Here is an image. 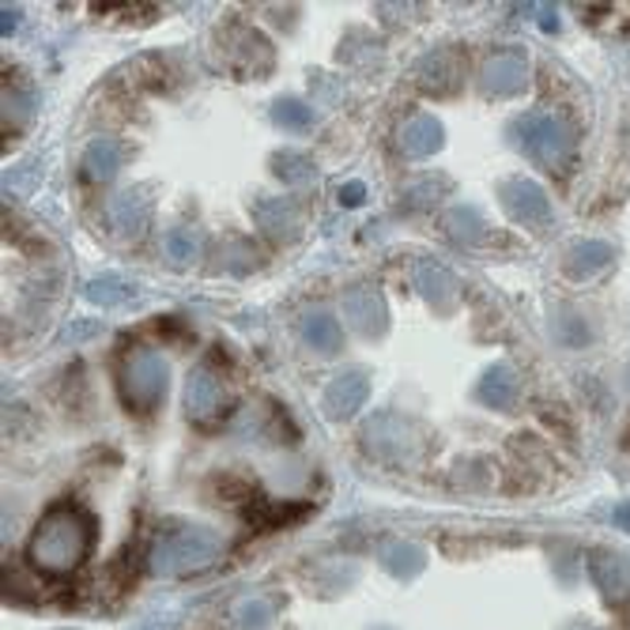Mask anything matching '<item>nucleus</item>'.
<instances>
[{"label": "nucleus", "mask_w": 630, "mask_h": 630, "mask_svg": "<svg viewBox=\"0 0 630 630\" xmlns=\"http://www.w3.org/2000/svg\"><path fill=\"white\" fill-rule=\"evenodd\" d=\"M95 544V521L87 510L72 502H61L38 521V529L31 533L27 559L38 574L46 578H69L84 567V559L92 555Z\"/></svg>", "instance_id": "f257e3e1"}, {"label": "nucleus", "mask_w": 630, "mask_h": 630, "mask_svg": "<svg viewBox=\"0 0 630 630\" xmlns=\"http://www.w3.org/2000/svg\"><path fill=\"white\" fill-rule=\"evenodd\" d=\"M219 552H223V544L211 529L178 521V525L159 529L152 552H147V570L155 578L196 574V570H208L219 559Z\"/></svg>", "instance_id": "f03ea898"}, {"label": "nucleus", "mask_w": 630, "mask_h": 630, "mask_svg": "<svg viewBox=\"0 0 630 630\" xmlns=\"http://www.w3.org/2000/svg\"><path fill=\"white\" fill-rule=\"evenodd\" d=\"M121 397L133 412H152L162 404L170 386V363L155 348H133L121 359Z\"/></svg>", "instance_id": "7ed1b4c3"}, {"label": "nucleus", "mask_w": 630, "mask_h": 630, "mask_svg": "<svg viewBox=\"0 0 630 630\" xmlns=\"http://www.w3.org/2000/svg\"><path fill=\"white\" fill-rule=\"evenodd\" d=\"M363 449L381 464H412L420 457V431L397 412H374L363 423Z\"/></svg>", "instance_id": "20e7f679"}, {"label": "nucleus", "mask_w": 630, "mask_h": 630, "mask_svg": "<svg viewBox=\"0 0 630 630\" xmlns=\"http://www.w3.org/2000/svg\"><path fill=\"white\" fill-rule=\"evenodd\" d=\"M513 141L540 167H555L574 152V129L555 113H525L513 125Z\"/></svg>", "instance_id": "39448f33"}, {"label": "nucleus", "mask_w": 630, "mask_h": 630, "mask_svg": "<svg viewBox=\"0 0 630 630\" xmlns=\"http://www.w3.org/2000/svg\"><path fill=\"white\" fill-rule=\"evenodd\" d=\"M498 201H502L506 216L518 219L521 227L540 231V227L552 223V196H547L544 185L533 182V178H510V182H502Z\"/></svg>", "instance_id": "423d86ee"}, {"label": "nucleus", "mask_w": 630, "mask_h": 630, "mask_svg": "<svg viewBox=\"0 0 630 630\" xmlns=\"http://www.w3.org/2000/svg\"><path fill=\"white\" fill-rule=\"evenodd\" d=\"M340 310H343V317H348V325L355 332H363V337H371V340L386 337L389 310H386V299H381L378 288H371V283H355V288L343 291Z\"/></svg>", "instance_id": "0eeeda50"}, {"label": "nucleus", "mask_w": 630, "mask_h": 630, "mask_svg": "<svg viewBox=\"0 0 630 630\" xmlns=\"http://www.w3.org/2000/svg\"><path fill=\"white\" fill-rule=\"evenodd\" d=\"M152 219V190L133 185V190H118L106 201V223L118 239H136Z\"/></svg>", "instance_id": "6e6552de"}, {"label": "nucleus", "mask_w": 630, "mask_h": 630, "mask_svg": "<svg viewBox=\"0 0 630 630\" xmlns=\"http://www.w3.org/2000/svg\"><path fill=\"white\" fill-rule=\"evenodd\" d=\"M585 567H589L593 585L601 589L604 601H608L611 608H623V604L630 601V562L623 559V555L611 552V547H596V552H589Z\"/></svg>", "instance_id": "1a4fd4ad"}, {"label": "nucleus", "mask_w": 630, "mask_h": 630, "mask_svg": "<svg viewBox=\"0 0 630 630\" xmlns=\"http://www.w3.org/2000/svg\"><path fill=\"white\" fill-rule=\"evenodd\" d=\"M480 84H484L487 95L510 98L518 92H525L529 84V57L521 49H498L495 57H487L484 72H480Z\"/></svg>", "instance_id": "9d476101"}, {"label": "nucleus", "mask_w": 630, "mask_h": 630, "mask_svg": "<svg viewBox=\"0 0 630 630\" xmlns=\"http://www.w3.org/2000/svg\"><path fill=\"white\" fill-rule=\"evenodd\" d=\"M325 412L329 420H351L359 408L371 400V374L366 371H343L325 386Z\"/></svg>", "instance_id": "9b49d317"}, {"label": "nucleus", "mask_w": 630, "mask_h": 630, "mask_svg": "<svg viewBox=\"0 0 630 630\" xmlns=\"http://www.w3.org/2000/svg\"><path fill=\"white\" fill-rule=\"evenodd\" d=\"M219 404H223V381H219V374L208 363L193 366L190 378H185V415L193 423H208L219 412Z\"/></svg>", "instance_id": "f8f14e48"}, {"label": "nucleus", "mask_w": 630, "mask_h": 630, "mask_svg": "<svg viewBox=\"0 0 630 630\" xmlns=\"http://www.w3.org/2000/svg\"><path fill=\"white\" fill-rule=\"evenodd\" d=\"M253 216H257V227L268 239L288 242L302 227V204L294 196H265V201H257Z\"/></svg>", "instance_id": "ddd939ff"}, {"label": "nucleus", "mask_w": 630, "mask_h": 630, "mask_svg": "<svg viewBox=\"0 0 630 630\" xmlns=\"http://www.w3.org/2000/svg\"><path fill=\"white\" fill-rule=\"evenodd\" d=\"M441 144H446V129H441V121L431 118V113H412V118L400 125V147H404V155H412V159H431L435 152H441Z\"/></svg>", "instance_id": "4468645a"}, {"label": "nucleus", "mask_w": 630, "mask_h": 630, "mask_svg": "<svg viewBox=\"0 0 630 630\" xmlns=\"http://www.w3.org/2000/svg\"><path fill=\"white\" fill-rule=\"evenodd\" d=\"M611 261H616V250H611V242L585 239V242H574L567 250L562 272H567L570 280H593V276H601L604 268H611Z\"/></svg>", "instance_id": "2eb2a0df"}, {"label": "nucleus", "mask_w": 630, "mask_h": 630, "mask_svg": "<svg viewBox=\"0 0 630 630\" xmlns=\"http://www.w3.org/2000/svg\"><path fill=\"white\" fill-rule=\"evenodd\" d=\"M518 392H521L518 374H513L506 363H495V366H487L484 378H480L476 400H480L484 408H495V412H510L513 400H518Z\"/></svg>", "instance_id": "dca6fc26"}, {"label": "nucleus", "mask_w": 630, "mask_h": 630, "mask_svg": "<svg viewBox=\"0 0 630 630\" xmlns=\"http://www.w3.org/2000/svg\"><path fill=\"white\" fill-rule=\"evenodd\" d=\"M415 291H420L435 310H453V302H457L453 272H449L446 265H438V261H420V265H415Z\"/></svg>", "instance_id": "f3484780"}, {"label": "nucleus", "mask_w": 630, "mask_h": 630, "mask_svg": "<svg viewBox=\"0 0 630 630\" xmlns=\"http://www.w3.org/2000/svg\"><path fill=\"white\" fill-rule=\"evenodd\" d=\"M121 162H125V147L113 141V136H98V141L87 144V152H84V174L92 178V182L106 185L118 178Z\"/></svg>", "instance_id": "a211bd4d"}, {"label": "nucleus", "mask_w": 630, "mask_h": 630, "mask_svg": "<svg viewBox=\"0 0 630 630\" xmlns=\"http://www.w3.org/2000/svg\"><path fill=\"white\" fill-rule=\"evenodd\" d=\"M415 80H420L423 92H449V87L457 84V57L453 49H435V53H427L420 64H415Z\"/></svg>", "instance_id": "6ab92c4d"}, {"label": "nucleus", "mask_w": 630, "mask_h": 630, "mask_svg": "<svg viewBox=\"0 0 630 630\" xmlns=\"http://www.w3.org/2000/svg\"><path fill=\"white\" fill-rule=\"evenodd\" d=\"M302 340H306L314 351H322V355H332V351H340V343H343L340 322L329 314V310H314V314L302 317Z\"/></svg>", "instance_id": "aec40b11"}, {"label": "nucleus", "mask_w": 630, "mask_h": 630, "mask_svg": "<svg viewBox=\"0 0 630 630\" xmlns=\"http://www.w3.org/2000/svg\"><path fill=\"white\" fill-rule=\"evenodd\" d=\"M272 174L280 178L283 185H291V190H302V185H314L317 178H322V170H317V162L302 152H276Z\"/></svg>", "instance_id": "412c9836"}, {"label": "nucleus", "mask_w": 630, "mask_h": 630, "mask_svg": "<svg viewBox=\"0 0 630 630\" xmlns=\"http://www.w3.org/2000/svg\"><path fill=\"white\" fill-rule=\"evenodd\" d=\"M381 562H386V570H389L392 578L408 582V578L423 574V567H427V555H423V547L408 544V540H392V544H386V552H381Z\"/></svg>", "instance_id": "4be33fe9"}, {"label": "nucleus", "mask_w": 630, "mask_h": 630, "mask_svg": "<svg viewBox=\"0 0 630 630\" xmlns=\"http://www.w3.org/2000/svg\"><path fill=\"white\" fill-rule=\"evenodd\" d=\"M446 234L453 242L461 245H480L487 234V219L480 216V208H472V204H461V208H453L446 216Z\"/></svg>", "instance_id": "5701e85b"}, {"label": "nucleus", "mask_w": 630, "mask_h": 630, "mask_svg": "<svg viewBox=\"0 0 630 630\" xmlns=\"http://www.w3.org/2000/svg\"><path fill=\"white\" fill-rule=\"evenodd\" d=\"M162 253H167V261H170V265H178V268L193 265V261L201 257V231L190 227V223L170 227L167 239H162Z\"/></svg>", "instance_id": "b1692460"}, {"label": "nucleus", "mask_w": 630, "mask_h": 630, "mask_svg": "<svg viewBox=\"0 0 630 630\" xmlns=\"http://www.w3.org/2000/svg\"><path fill=\"white\" fill-rule=\"evenodd\" d=\"M272 121L280 129H288V133H306V129L317 121V113H314V106L302 102V98L283 95V98H276V102H272Z\"/></svg>", "instance_id": "393cba45"}, {"label": "nucleus", "mask_w": 630, "mask_h": 630, "mask_svg": "<svg viewBox=\"0 0 630 630\" xmlns=\"http://www.w3.org/2000/svg\"><path fill=\"white\" fill-rule=\"evenodd\" d=\"M84 294H87V302L106 310V306H121V302L136 299V288L129 280H121V276H95Z\"/></svg>", "instance_id": "a878e982"}, {"label": "nucleus", "mask_w": 630, "mask_h": 630, "mask_svg": "<svg viewBox=\"0 0 630 630\" xmlns=\"http://www.w3.org/2000/svg\"><path fill=\"white\" fill-rule=\"evenodd\" d=\"M35 113V92L27 84H4V129H20Z\"/></svg>", "instance_id": "bb28decb"}, {"label": "nucleus", "mask_w": 630, "mask_h": 630, "mask_svg": "<svg viewBox=\"0 0 630 630\" xmlns=\"http://www.w3.org/2000/svg\"><path fill=\"white\" fill-rule=\"evenodd\" d=\"M552 332L555 340H562L567 348H585L589 343V325L582 322V314H574L570 306H559L552 314Z\"/></svg>", "instance_id": "cd10ccee"}, {"label": "nucleus", "mask_w": 630, "mask_h": 630, "mask_svg": "<svg viewBox=\"0 0 630 630\" xmlns=\"http://www.w3.org/2000/svg\"><path fill=\"white\" fill-rule=\"evenodd\" d=\"M441 196H446V178H415L404 190V201L412 204V208H431Z\"/></svg>", "instance_id": "c85d7f7f"}, {"label": "nucleus", "mask_w": 630, "mask_h": 630, "mask_svg": "<svg viewBox=\"0 0 630 630\" xmlns=\"http://www.w3.org/2000/svg\"><path fill=\"white\" fill-rule=\"evenodd\" d=\"M234 619H239L242 630H265L268 619H272V604L268 601H242L239 611H234Z\"/></svg>", "instance_id": "c756f323"}, {"label": "nucleus", "mask_w": 630, "mask_h": 630, "mask_svg": "<svg viewBox=\"0 0 630 630\" xmlns=\"http://www.w3.org/2000/svg\"><path fill=\"white\" fill-rule=\"evenodd\" d=\"M178 623H182V611L170 608V611H155V616H147L136 630H178Z\"/></svg>", "instance_id": "7c9ffc66"}, {"label": "nucleus", "mask_w": 630, "mask_h": 630, "mask_svg": "<svg viewBox=\"0 0 630 630\" xmlns=\"http://www.w3.org/2000/svg\"><path fill=\"white\" fill-rule=\"evenodd\" d=\"M337 201L343 204V208H359V204L366 201V185H363V182H348V185H340Z\"/></svg>", "instance_id": "2f4dec72"}, {"label": "nucleus", "mask_w": 630, "mask_h": 630, "mask_svg": "<svg viewBox=\"0 0 630 630\" xmlns=\"http://www.w3.org/2000/svg\"><path fill=\"white\" fill-rule=\"evenodd\" d=\"M20 15H23V12H20V8H15V4H4V8H0V35H4V38L12 35V31L20 27Z\"/></svg>", "instance_id": "473e14b6"}, {"label": "nucleus", "mask_w": 630, "mask_h": 630, "mask_svg": "<svg viewBox=\"0 0 630 630\" xmlns=\"http://www.w3.org/2000/svg\"><path fill=\"white\" fill-rule=\"evenodd\" d=\"M98 332H102V322H76L72 329H64V337L80 343V337H98Z\"/></svg>", "instance_id": "72a5a7b5"}, {"label": "nucleus", "mask_w": 630, "mask_h": 630, "mask_svg": "<svg viewBox=\"0 0 630 630\" xmlns=\"http://www.w3.org/2000/svg\"><path fill=\"white\" fill-rule=\"evenodd\" d=\"M540 8V27L544 31H559V12L555 8H547V4H536Z\"/></svg>", "instance_id": "f704fd0d"}, {"label": "nucleus", "mask_w": 630, "mask_h": 630, "mask_svg": "<svg viewBox=\"0 0 630 630\" xmlns=\"http://www.w3.org/2000/svg\"><path fill=\"white\" fill-rule=\"evenodd\" d=\"M611 525L623 529V533H630V502H623V506H616V510H611Z\"/></svg>", "instance_id": "c9c22d12"}, {"label": "nucleus", "mask_w": 630, "mask_h": 630, "mask_svg": "<svg viewBox=\"0 0 630 630\" xmlns=\"http://www.w3.org/2000/svg\"><path fill=\"white\" fill-rule=\"evenodd\" d=\"M627 389H630V371H627Z\"/></svg>", "instance_id": "e433bc0d"}]
</instances>
